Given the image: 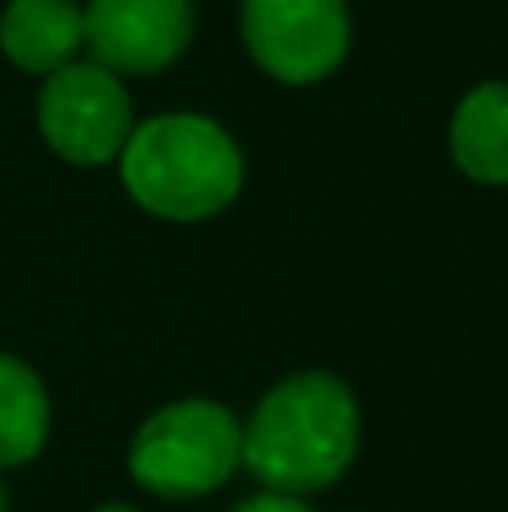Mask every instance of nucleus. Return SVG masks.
Instances as JSON below:
<instances>
[{"instance_id":"1","label":"nucleus","mask_w":508,"mask_h":512,"mask_svg":"<svg viewBox=\"0 0 508 512\" xmlns=\"http://www.w3.org/2000/svg\"><path fill=\"white\" fill-rule=\"evenodd\" d=\"M360 445L356 396L333 373H293L243 427V463L279 495L324 490L351 468Z\"/></svg>"},{"instance_id":"2","label":"nucleus","mask_w":508,"mask_h":512,"mask_svg":"<svg viewBox=\"0 0 508 512\" xmlns=\"http://www.w3.org/2000/svg\"><path fill=\"white\" fill-rule=\"evenodd\" d=\"M122 180L162 221H207L243 189V153L212 117L167 113L135 126L122 149Z\"/></svg>"},{"instance_id":"3","label":"nucleus","mask_w":508,"mask_h":512,"mask_svg":"<svg viewBox=\"0 0 508 512\" xmlns=\"http://www.w3.org/2000/svg\"><path fill=\"white\" fill-rule=\"evenodd\" d=\"M243 463V427L212 400L158 409L131 441V477L162 499H198Z\"/></svg>"},{"instance_id":"4","label":"nucleus","mask_w":508,"mask_h":512,"mask_svg":"<svg viewBox=\"0 0 508 512\" xmlns=\"http://www.w3.org/2000/svg\"><path fill=\"white\" fill-rule=\"evenodd\" d=\"M41 135L59 158L77 167H104L122 158L131 140V95L126 86L99 63H77L50 72L41 90Z\"/></svg>"},{"instance_id":"5","label":"nucleus","mask_w":508,"mask_h":512,"mask_svg":"<svg viewBox=\"0 0 508 512\" xmlns=\"http://www.w3.org/2000/svg\"><path fill=\"white\" fill-rule=\"evenodd\" d=\"M243 41L270 77L315 86L347 59V0H243Z\"/></svg>"},{"instance_id":"6","label":"nucleus","mask_w":508,"mask_h":512,"mask_svg":"<svg viewBox=\"0 0 508 512\" xmlns=\"http://www.w3.org/2000/svg\"><path fill=\"white\" fill-rule=\"evenodd\" d=\"M81 14L95 63L113 77L171 68L194 36V0H90Z\"/></svg>"},{"instance_id":"7","label":"nucleus","mask_w":508,"mask_h":512,"mask_svg":"<svg viewBox=\"0 0 508 512\" xmlns=\"http://www.w3.org/2000/svg\"><path fill=\"white\" fill-rule=\"evenodd\" d=\"M86 45V14L77 0H9L0 18V50L23 72L50 77Z\"/></svg>"},{"instance_id":"8","label":"nucleus","mask_w":508,"mask_h":512,"mask_svg":"<svg viewBox=\"0 0 508 512\" xmlns=\"http://www.w3.org/2000/svg\"><path fill=\"white\" fill-rule=\"evenodd\" d=\"M450 153L477 185H508V81H486L450 122Z\"/></svg>"},{"instance_id":"9","label":"nucleus","mask_w":508,"mask_h":512,"mask_svg":"<svg viewBox=\"0 0 508 512\" xmlns=\"http://www.w3.org/2000/svg\"><path fill=\"white\" fill-rule=\"evenodd\" d=\"M50 436V396L14 355H0V468L36 459Z\"/></svg>"},{"instance_id":"10","label":"nucleus","mask_w":508,"mask_h":512,"mask_svg":"<svg viewBox=\"0 0 508 512\" xmlns=\"http://www.w3.org/2000/svg\"><path fill=\"white\" fill-rule=\"evenodd\" d=\"M234 512H311V508H306L297 495H279V490H266V495L248 499V504H239Z\"/></svg>"},{"instance_id":"11","label":"nucleus","mask_w":508,"mask_h":512,"mask_svg":"<svg viewBox=\"0 0 508 512\" xmlns=\"http://www.w3.org/2000/svg\"><path fill=\"white\" fill-rule=\"evenodd\" d=\"M95 512H135V508H126V504H104V508H95Z\"/></svg>"},{"instance_id":"12","label":"nucleus","mask_w":508,"mask_h":512,"mask_svg":"<svg viewBox=\"0 0 508 512\" xmlns=\"http://www.w3.org/2000/svg\"><path fill=\"white\" fill-rule=\"evenodd\" d=\"M5 508H9V504H5V490H0V512H5Z\"/></svg>"}]
</instances>
